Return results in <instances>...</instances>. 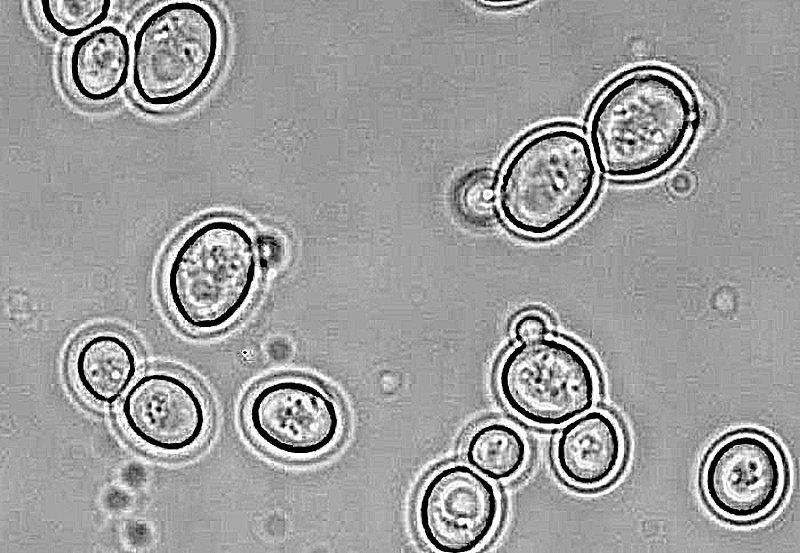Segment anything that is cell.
<instances>
[{"label":"cell","instance_id":"1","mask_svg":"<svg viewBox=\"0 0 800 553\" xmlns=\"http://www.w3.org/2000/svg\"><path fill=\"white\" fill-rule=\"evenodd\" d=\"M698 112L686 84L660 68L630 71L596 100L588 141L598 170L635 181L661 172L687 146Z\"/></svg>","mask_w":800,"mask_h":553},{"label":"cell","instance_id":"2","mask_svg":"<svg viewBox=\"0 0 800 553\" xmlns=\"http://www.w3.org/2000/svg\"><path fill=\"white\" fill-rule=\"evenodd\" d=\"M598 178L589 141L581 130L562 125L544 128L508 156L496 185V204L512 230L544 238L586 209Z\"/></svg>","mask_w":800,"mask_h":553},{"label":"cell","instance_id":"3","mask_svg":"<svg viewBox=\"0 0 800 553\" xmlns=\"http://www.w3.org/2000/svg\"><path fill=\"white\" fill-rule=\"evenodd\" d=\"M261 262L259 244L243 224L227 218L203 221L169 253L162 277L167 305L190 330L221 329L249 304Z\"/></svg>","mask_w":800,"mask_h":553},{"label":"cell","instance_id":"4","mask_svg":"<svg viewBox=\"0 0 800 553\" xmlns=\"http://www.w3.org/2000/svg\"><path fill=\"white\" fill-rule=\"evenodd\" d=\"M219 50L217 23L204 6L176 1L150 13L132 45V82L147 105L183 102L208 79Z\"/></svg>","mask_w":800,"mask_h":553},{"label":"cell","instance_id":"5","mask_svg":"<svg viewBox=\"0 0 800 553\" xmlns=\"http://www.w3.org/2000/svg\"><path fill=\"white\" fill-rule=\"evenodd\" d=\"M496 386L521 419L557 427L591 410L600 384L589 357L575 344L549 334L520 341L502 357Z\"/></svg>","mask_w":800,"mask_h":553},{"label":"cell","instance_id":"6","mask_svg":"<svg viewBox=\"0 0 800 553\" xmlns=\"http://www.w3.org/2000/svg\"><path fill=\"white\" fill-rule=\"evenodd\" d=\"M789 482L786 455L768 434L740 429L719 439L707 452L699 487L709 509L732 524L769 517L782 503Z\"/></svg>","mask_w":800,"mask_h":553},{"label":"cell","instance_id":"7","mask_svg":"<svg viewBox=\"0 0 800 553\" xmlns=\"http://www.w3.org/2000/svg\"><path fill=\"white\" fill-rule=\"evenodd\" d=\"M245 420L260 444L290 457L321 454L335 443L342 428L341 410L333 394L297 376L261 384L247 401Z\"/></svg>","mask_w":800,"mask_h":553},{"label":"cell","instance_id":"8","mask_svg":"<svg viewBox=\"0 0 800 553\" xmlns=\"http://www.w3.org/2000/svg\"><path fill=\"white\" fill-rule=\"evenodd\" d=\"M500 515L501 501L495 486L463 463L434 471L424 482L416 506L423 539L445 553L479 548L492 536Z\"/></svg>","mask_w":800,"mask_h":553},{"label":"cell","instance_id":"9","mask_svg":"<svg viewBox=\"0 0 800 553\" xmlns=\"http://www.w3.org/2000/svg\"><path fill=\"white\" fill-rule=\"evenodd\" d=\"M207 401L188 377L155 369L125 394L121 420L129 435L155 451L176 454L196 446L209 424Z\"/></svg>","mask_w":800,"mask_h":553},{"label":"cell","instance_id":"10","mask_svg":"<svg viewBox=\"0 0 800 553\" xmlns=\"http://www.w3.org/2000/svg\"><path fill=\"white\" fill-rule=\"evenodd\" d=\"M627 438L619 419L606 410H589L569 421L555 440L553 458L559 475L581 490L612 483L627 457Z\"/></svg>","mask_w":800,"mask_h":553},{"label":"cell","instance_id":"11","mask_svg":"<svg viewBox=\"0 0 800 553\" xmlns=\"http://www.w3.org/2000/svg\"><path fill=\"white\" fill-rule=\"evenodd\" d=\"M139 354L131 340L113 330H97L75 346L71 359L74 382L98 405H111L134 384Z\"/></svg>","mask_w":800,"mask_h":553},{"label":"cell","instance_id":"12","mask_svg":"<svg viewBox=\"0 0 800 553\" xmlns=\"http://www.w3.org/2000/svg\"><path fill=\"white\" fill-rule=\"evenodd\" d=\"M131 67L129 39L113 25L98 27L77 39L67 66L74 90L91 102L116 96L127 83Z\"/></svg>","mask_w":800,"mask_h":553},{"label":"cell","instance_id":"13","mask_svg":"<svg viewBox=\"0 0 800 553\" xmlns=\"http://www.w3.org/2000/svg\"><path fill=\"white\" fill-rule=\"evenodd\" d=\"M469 466L493 481L517 476L529 457L528 442L523 433L505 421H489L475 428L464 446Z\"/></svg>","mask_w":800,"mask_h":553},{"label":"cell","instance_id":"14","mask_svg":"<svg viewBox=\"0 0 800 553\" xmlns=\"http://www.w3.org/2000/svg\"><path fill=\"white\" fill-rule=\"evenodd\" d=\"M42 15L55 32L66 37L82 36L103 23L110 12V0H42Z\"/></svg>","mask_w":800,"mask_h":553},{"label":"cell","instance_id":"15","mask_svg":"<svg viewBox=\"0 0 800 553\" xmlns=\"http://www.w3.org/2000/svg\"><path fill=\"white\" fill-rule=\"evenodd\" d=\"M458 203L462 212L471 220L485 221L492 218L496 205V184L486 172L471 175L458 192Z\"/></svg>","mask_w":800,"mask_h":553},{"label":"cell","instance_id":"16","mask_svg":"<svg viewBox=\"0 0 800 553\" xmlns=\"http://www.w3.org/2000/svg\"><path fill=\"white\" fill-rule=\"evenodd\" d=\"M547 317L539 311H527L520 315L513 325L515 339L525 341L549 334Z\"/></svg>","mask_w":800,"mask_h":553},{"label":"cell","instance_id":"17","mask_svg":"<svg viewBox=\"0 0 800 553\" xmlns=\"http://www.w3.org/2000/svg\"><path fill=\"white\" fill-rule=\"evenodd\" d=\"M479 3L489 8H510L527 4L528 1H504V2L481 1Z\"/></svg>","mask_w":800,"mask_h":553}]
</instances>
